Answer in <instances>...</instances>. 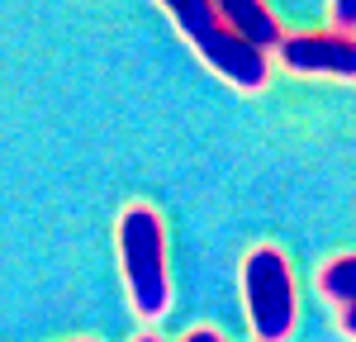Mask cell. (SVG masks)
Listing matches in <instances>:
<instances>
[{
    "label": "cell",
    "instance_id": "9",
    "mask_svg": "<svg viewBox=\"0 0 356 342\" xmlns=\"http://www.w3.org/2000/svg\"><path fill=\"white\" fill-rule=\"evenodd\" d=\"M181 342H223V338L214 333V328H191V333H186Z\"/></svg>",
    "mask_w": 356,
    "mask_h": 342
},
{
    "label": "cell",
    "instance_id": "1",
    "mask_svg": "<svg viewBox=\"0 0 356 342\" xmlns=\"http://www.w3.org/2000/svg\"><path fill=\"white\" fill-rule=\"evenodd\" d=\"M166 15L176 19V28L186 33V43L200 53V62H204L209 72H219L228 86H238V90H261V86L271 81L266 53H257L252 43H243L233 28L223 24L219 0H171Z\"/></svg>",
    "mask_w": 356,
    "mask_h": 342
},
{
    "label": "cell",
    "instance_id": "8",
    "mask_svg": "<svg viewBox=\"0 0 356 342\" xmlns=\"http://www.w3.org/2000/svg\"><path fill=\"white\" fill-rule=\"evenodd\" d=\"M337 328H342L347 338H356V304H352V309H342V314H337Z\"/></svg>",
    "mask_w": 356,
    "mask_h": 342
},
{
    "label": "cell",
    "instance_id": "7",
    "mask_svg": "<svg viewBox=\"0 0 356 342\" xmlns=\"http://www.w3.org/2000/svg\"><path fill=\"white\" fill-rule=\"evenodd\" d=\"M328 24H332V33L356 38V0H332L328 5Z\"/></svg>",
    "mask_w": 356,
    "mask_h": 342
},
{
    "label": "cell",
    "instance_id": "2",
    "mask_svg": "<svg viewBox=\"0 0 356 342\" xmlns=\"http://www.w3.org/2000/svg\"><path fill=\"white\" fill-rule=\"evenodd\" d=\"M119 266L138 318H162L171 304V276H166V228L152 204H129L119 214Z\"/></svg>",
    "mask_w": 356,
    "mask_h": 342
},
{
    "label": "cell",
    "instance_id": "5",
    "mask_svg": "<svg viewBox=\"0 0 356 342\" xmlns=\"http://www.w3.org/2000/svg\"><path fill=\"white\" fill-rule=\"evenodd\" d=\"M219 19L233 28L243 43H252L257 53H271V48H280V43H285L280 19H275L261 0H219Z\"/></svg>",
    "mask_w": 356,
    "mask_h": 342
},
{
    "label": "cell",
    "instance_id": "11",
    "mask_svg": "<svg viewBox=\"0 0 356 342\" xmlns=\"http://www.w3.org/2000/svg\"><path fill=\"white\" fill-rule=\"evenodd\" d=\"M76 342H95V338H76Z\"/></svg>",
    "mask_w": 356,
    "mask_h": 342
},
{
    "label": "cell",
    "instance_id": "3",
    "mask_svg": "<svg viewBox=\"0 0 356 342\" xmlns=\"http://www.w3.org/2000/svg\"><path fill=\"white\" fill-rule=\"evenodd\" d=\"M243 300H247V318L257 342H285L295 333V276L280 247H252L243 261Z\"/></svg>",
    "mask_w": 356,
    "mask_h": 342
},
{
    "label": "cell",
    "instance_id": "4",
    "mask_svg": "<svg viewBox=\"0 0 356 342\" xmlns=\"http://www.w3.org/2000/svg\"><path fill=\"white\" fill-rule=\"evenodd\" d=\"M280 67L300 76H332V81H356V38L347 33H285L275 48Z\"/></svg>",
    "mask_w": 356,
    "mask_h": 342
},
{
    "label": "cell",
    "instance_id": "10",
    "mask_svg": "<svg viewBox=\"0 0 356 342\" xmlns=\"http://www.w3.org/2000/svg\"><path fill=\"white\" fill-rule=\"evenodd\" d=\"M134 342H162V338H152V333H143V338H134Z\"/></svg>",
    "mask_w": 356,
    "mask_h": 342
},
{
    "label": "cell",
    "instance_id": "6",
    "mask_svg": "<svg viewBox=\"0 0 356 342\" xmlns=\"http://www.w3.org/2000/svg\"><path fill=\"white\" fill-rule=\"evenodd\" d=\"M318 290L328 295L332 304L352 309L356 304V256H332L328 266L318 271Z\"/></svg>",
    "mask_w": 356,
    "mask_h": 342
}]
</instances>
